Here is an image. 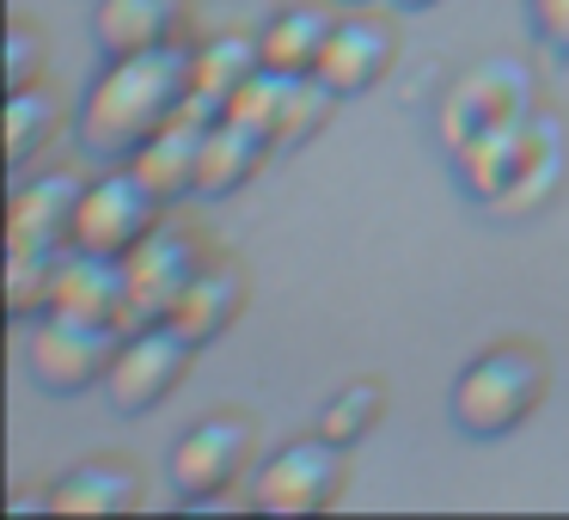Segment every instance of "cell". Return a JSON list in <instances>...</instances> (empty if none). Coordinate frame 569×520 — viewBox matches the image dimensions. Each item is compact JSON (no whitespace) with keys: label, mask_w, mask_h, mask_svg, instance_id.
I'll list each match as a JSON object with an SVG mask.
<instances>
[{"label":"cell","mask_w":569,"mask_h":520,"mask_svg":"<svg viewBox=\"0 0 569 520\" xmlns=\"http://www.w3.org/2000/svg\"><path fill=\"white\" fill-rule=\"evenodd\" d=\"M343 490H349V447L325 441L312 429L258 459L246 502L258 514H325V508L343 502Z\"/></svg>","instance_id":"cell-5"},{"label":"cell","mask_w":569,"mask_h":520,"mask_svg":"<svg viewBox=\"0 0 569 520\" xmlns=\"http://www.w3.org/2000/svg\"><path fill=\"white\" fill-rule=\"evenodd\" d=\"M337 13H343L337 0H288V7H276L258 26L263 68H276V74H319L325 43L337 31Z\"/></svg>","instance_id":"cell-18"},{"label":"cell","mask_w":569,"mask_h":520,"mask_svg":"<svg viewBox=\"0 0 569 520\" xmlns=\"http://www.w3.org/2000/svg\"><path fill=\"white\" fill-rule=\"evenodd\" d=\"M123 331L129 324H117V319H87V312L50 307L43 319L26 324V373L50 398H80L92 386H104Z\"/></svg>","instance_id":"cell-4"},{"label":"cell","mask_w":569,"mask_h":520,"mask_svg":"<svg viewBox=\"0 0 569 520\" xmlns=\"http://www.w3.org/2000/svg\"><path fill=\"white\" fill-rule=\"evenodd\" d=\"M209 123H214V117H202V111H190V104H184V111H178L172 123H166L129 166H136V172L148 178V184L160 190L166 202L197 197V184H202V148H209Z\"/></svg>","instance_id":"cell-19"},{"label":"cell","mask_w":569,"mask_h":520,"mask_svg":"<svg viewBox=\"0 0 569 520\" xmlns=\"http://www.w3.org/2000/svg\"><path fill=\"white\" fill-rule=\"evenodd\" d=\"M392 7H405V13H429V7H441V0H392Z\"/></svg>","instance_id":"cell-26"},{"label":"cell","mask_w":569,"mask_h":520,"mask_svg":"<svg viewBox=\"0 0 569 520\" xmlns=\"http://www.w3.org/2000/svg\"><path fill=\"white\" fill-rule=\"evenodd\" d=\"M190 43V0H99L92 7V50L99 56H136Z\"/></svg>","instance_id":"cell-15"},{"label":"cell","mask_w":569,"mask_h":520,"mask_svg":"<svg viewBox=\"0 0 569 520\" xmlns=\"http://www.w3.org/2000/svg\"><path fill=\"white\" fill-rule=\"evenodd\" d=\"M380 422H386V386L373 380V373H361V380L343 386V392L325 398L319 417H312V429H319L325 441H337V447H361Z\"/></svg>","instance_id":"cell-23"},{"label":"cell","mask_w":569,"mask_h":520,"mask_svg":"<svg viewBox=\"0 0 569 520\" xmlns=\"http://www.w3.org/2000/svg\"><path fill=\"white\" fill-rule=\"evenodd\" d=\"M56 307L123 324L129 319V270H123V258H104V251L68 246L62 251V282H56Z\"/></svg>","instance_id":"cell-20"},{"label":"cell","mask_w":569,"mask_h":520,"mask_svg":"<svg viewBox=\"0 0 569 520\" xmlns=\"http://www.w3.org/2000/svg\"><path fill=\"white\" fill-rule=\"evenodd\" d=\"M197 356L202 349L190 343L172 319L129 324L117 356H111V373H104V398H111V410H123V417H148V410H160L166 398L190 380Z\"/></svg>","instance_id":"cell-6"},{"label":"cell","mask_w":569,"mask_h":520,"mask_svg":"<svg viewBox=\"0 0 569 520\" xmlns=\"http://www.w3.org/2000/svg\"><path fill=\"white\" fill-rule=\"evenodd\" d=\"M539 111V80L520 56H490V62L466 68L441 99V148L453 160L466 141H478L496 123H520Z\"/></svg>","instance_id":"cell-7"},{"label":"cell","mask_w":569,"mask_h":520,"mask_svg":"<svg viewBox=\"0 0 569 520\" xmlns=\"http://www.w3.org/2000/svg\"><path fill=\"white\" fill-rule=\"evenodd\" d=\"M141 502H148V483H141V466L123 453L80 459L38 496V508L50 514H136Z\"/></svg>","instance_id":"cell-13"},{"label":"cell","mask_w":569,"mask_h":520,"mask_svg":"<svg viewBox=\"0 0 569 520\" xmlns=\"http://www.w3.org/2000/svg\"><path fill=\"white\" fill-rule=\"evenodd\" d=\"M184 104H190V43L99 56V74L87 80V92L74 104V136L99 160H136Z\"/></svg>","instance_id":"cell-1"},{"label":"cell","mask_w":569,"mask_h":520,"mask_svg":"<svg viewBox=\"0 0 569 520\" xmlns=\"http://www.w3.org/2000/svg\"><path fill=\"white\" fill-rule=\"evenodd\" d=\"M80 190H87V178H80V172H68V166L19 172V178H13V202H7V246L68 251V246H74Z\"/></svg>","instance_id":"cell-12"},{"label":"cell","mask_w":569,"mask_h":520,"mask_svg":"<svg viewBox=\"0 0 569 520\" xmlns=\"http://www.w3.org/2000/svg\"><path fill=\"white\" fill-rule=\"evenodd\" d=\"M263 74V43L258 31H214V38L190 43V111L221 117L233 99Z\"/></svg>","instance_id":"cell-14"},{"label":"cell","mask_w":569,"mask_h":520,"mask_svg":"<svg viewBox=\"0 0 569 520\" xmlns=\"http://www.w3.org/2000/svg\"><path fill=\"white\" fill-rule=\"evenodd\" d=\"M246 300H251L246 263H233V258H221V251H209V263H202L197 282L184 288V300H178L172 324H178V331H184L197 349H209V343H221V337L239 324Z\"/></svg>","instance_id":"cell-17"},{"label":"cell","mask_w":569,"mask_h":520,"mask_svg":"<svg viewBox=\"0 0 569 520\" xmlns=\"http://www.w3.org/2000/svg\"><path fill=\"white\" fill-rule=\"evenodd\" d=\"M551 141H563V123H557V111H545V104L532 117H520V123L483 129L478 141H466V148L453 153L459 190H466L478 209L496 214L520 184H527V172L539 166V153L551 148Z\"/></svg>","instance_id":"cell-8"},{"label":"cell","mask_w":569,"mask_h":520,"mask_svg":"<svg viewBox=\"0 0 569 520\" xmlns=\"http://www.w3.org/2000/svg\"><path fill=\"white\" fill-rule=\"evenodd\" d=\"M398 62V31L386 13L373 7H343L337 13V31L325 43V62H319V80L337 92V99H361L373 92Z\"/></svg>","instance_id":"cell-11"},{"label":"cell","mask_w":569,"mask_h":520,"mask_svg":"<svg viewBox=\"0 0 569 520\" xmlns=\"http://www.w3.org/2000/svg\"><path fill=\"white\" fill-rule=\"evenodd\" d=\"M337 7H373V0H337Z\"/></svg>","instance_id":"cell-27"},{"label":"cell","mask_w":569,"mask_h":520,"mask_svg":"<svg viewBox=\"0 0 569 520\" xmlns=\"http://www.w3.org/2000/svg\"><path fill=\"white\" fill-rule=\"evenodd\" d=\"M202 263H209L202 233H190V227H178V221H160L123 258V270H129V319L123 324H160V319H172L178 300H184V288L197 282Z\"/></svg>","instance_id":"cell-10"},{"label":"cell","mask_w":569,"mask_h":520,"mask_svg":"<svg viewBox=\"0 0 569 520\" xmlns=\"http://www.w3.org/2000/svg\"><path fill=\"white\" fill-rule=\"evenodd\" d=\"M527 26L557 62H569V0H527Z\"/></svg>","instance_id":"cell-25"},{"label":"cell","mask_w":569,"mask_h":520,"mask_svg":"<svg viewBox=\"0 0 569 520\" xmlns=\"http://www.w3.org/2000/svg\"><path fill=\"white\" fill-rule=\"evenodd\" d=\"M251 471H258V417L251 410H209L166 453V483L184 508H227Z\"/></svg>","instance_id":"cell-3"},{"label":"cell","mask_w":569,"mask_h":520,"mask_svg":"<svg viewBox=\"0 0 569 520\" xmlns=\"http://www.w3.org/2000/svg\"><path fill=\"white\" fill-rule=\"evenodd\" d=\"M276 148H282V141H276L263 123H251V117H239V111H221V117L209 123V148H202V184H197V197H202V202H221V197H233V190H246L251 178L270 166Z\"/></svg>","instance_id":"cell-16"},{"label":"cell","mask_w":569,"mask_h":520,"mask_svg":"<svg viewBox=\"0 0 569 520\" xmlns=\"http://www.w3.org/2000/svg\"><path fill=\"white\" fill-rule=\"evenodd\" d=\"M62 129H68V104L50 87V74L31 80V87H7V166H13V178L31 172Z\"/></svg>","instance_id":"cell-21"},{"label":"cell","mask_w":569,"mask_h":520,"mask_svg":"<svg viewBox=\"0 0 569 520\" xmlns=\"http://www.w3.org/2000/svg\"><path fill=\"white\" fill-rule=\"evenodd\" d=\"M56 282H62V251L7 246V312H13V324L43 319L56 307Z\"/></svg>","instance_id":"cell-22"},{"label":"cell","mask_w":569,"mask_h":520,"mask_svg":"<svg viewBox=\"0 0 569 520\" xmlns=\"http://www.w3.org/2000/svg\"><path fill=\"white\" fill-rule=\"evenodd\" d=\"M160 221H166L160 190H153L129 160H104V172L87 178V190H80L74 246L104 251V258H129Z\"/></svg>","instance_id":"cell-9"},{"label":"cell","mask_w":569,"mask_h":520,"mask_svg":"<svg viewBox=\"0 0 569 520\" xmlns=\"http://www.w3.org/2000/svg\"><path fill=\"white\" fill-rule=\"evenodd\" d=\"M43 62H50V56H43L38 26L13 19V26H7V87H31V80H43V74H50Z\"/></svg>","instance_id":"cell-24"},{"label":"cell","mask_w":569,"mask_h":520,"mask_svg":"<svg viewBox=\"0 0 569 520\" xmlns=\"http://www.w3.org/2000/svg\"><path fill=\"white\" fill-rule=\"evenodd\" d=\"M551 398V356L527 337L478 349L447 386V417L466 441H502L520 422H532Z\"/></svg>","instance_id":"cell-2"}]
</instances>
